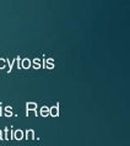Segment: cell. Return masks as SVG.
<instances>
[{
  "mask_svg": "<svg viewBox=\"0 0 130 146\" xmlns=\"http://www.w3.org/2000/svg\"><path fill=\"white\" fill-rule=\"evenodd\" d=\"M13 139L22 140V139H23V131H22V130H16L15 133L13 131Z\"/></svg>",
  "mask_w": 130,
  "mask_h": 146,
  "instance_id": "cell-1",
  "label": "cell"
},
{
  "mask_svg": "<svg viewBox=\"0 0 130 146\" xmlns=\"http://www.w3.org/2000/svg\"><path fill=\"white\" fill-rule=\"evenodd\" d=\"M33 136H34L33 130H28L26 133V139H33Z\"/></svg>",
  "mask_w": 130,
  "mask_h": 146,
  "instance_id": "cell-2",
  "label": "cell"
},
{
  "mask_svg": "<svg viewBox=\"0 0 130 146\" xmlns=\"http://www.w3.org/2000/svg\"><path fill=\"white\" fill-rule=\"evenodd\" d=\"M27 109H28V111H34V109H36V104L34 103H28L27 104Z\"/></svg>",
  "mask_w": 130,
  "mask_h": 146,
  "instance_id": "cell-3",
  "label": "cell"
},
{
  "mask_svg": "<svg viewBox=\"0 0 130 146\" xmlns=\"http://www.w3.org/2000/svg\"><path fill=\"white\" fill-rule=\"evenodd\" d=\"M50 114H52V115H58V108H56V107H53V108L50 109Z\"/></svg>",
  "mask_w": 130,
  "mask_h": 146,
  "instance_id": "cell-4",
  "label": "cell"
},
{
  "mask_svg": "<svg viewBox=\"0 0 130 146\" xmlns=\"http://www.w3.org/2000/svg\"><path fill=\"white\" fill-rule=\"evenodd\" d=\"M40 114H42V115H47L48 114V108L47 107H43L42 111H40Z\"/></svg>",
  "mask_w": 130,
  "mask_h": 146,
  "instance_id": "cell-5",
  "label": "cell"
},
{
  "mask_svg": "<svg viewBox=\"0 0 130 146\" xmlns=\"http://www.w3.org/2000/svg\"><path fill=\"white\" fill-rule=\"evenodd\" d=\"M22 65H23V68H28V66H30V60L25 59V60H23V63H22Z\"/></svg>",
  "mask_w": 130,
  "mask_h": 146,
  "instance_id": "cell-6",
  "label": "cell"
},
{
  "mask_svg": "<svg viewBox=\"0 0 130 146\" xmlns=\"http://www.w3.org/2000/svg\"><path fill=\"white\" fill-rule=\"evenodd\" d=\"M4 65H5V63H4V62H3V60H0V68H3Z\"/></svg>",
  "mask_w": 130,
  "mask_h": 146,
  "instance_id": "cell-7",
  "label": "cell"
},
{
  "mask_svg": "<svg viewBox=\"0 0 130 146\" xmlns=\"http://www.w3.org/2000/svg\"><path fill=\"white\" fill-rule=\"evenodd\" d=\"M3 139V136H1V131H0V140H1Z\"/></svg>",
  "mask_w": 130,
  "mask_h": 146,
  "instance_id": "cell-8",
  "label": "cell"
}]
</instances>
